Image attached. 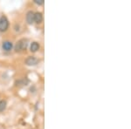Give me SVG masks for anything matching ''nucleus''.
<instances>
[{
  "label": "nucleus",
  "mask_w": 131,
  "mask_h": 129,
  "mask_svg": "<svg viewBox=\"0 0 131 129\" xmlns=\"http://www.w3.org/2000/svg\"><path fill=\"white\" fill-rule=\"evenodd\" d=\"M9 28V20L5 16L0 18V31H5Z\"/></svg>",
  "instance_id": "f03ea898"
},
{
  "label": "nucleus",
  "mask_w": 131,
  "mask_h": 129,
  "mask_svg": "<svg viewBox=\"0 0 131 129\" xmlns=\"http://www.w3.org/2000/svg\"><path fill=\"white\" fill-rule=\"evenodd\" d=\"M25 18H26V22L28 23V24H30V25L32 24V23L34 22V12H33L32 10H29L26 13Z\"/></svg>",
  "instance_id": "20e7f679"
},
{
  "label": "nucleus",
  "mask_w": 131,
  "mask_h": 129,
  "mask_svg": "<svg viewBox=\"0 0 131 129\" xmlns=\"http://www.w3.org/2000/svg\"><path fill=\"white\" fill-rule=\"evenodd\" d=\"M39 47H40V46H39V44L38 43V42H32L31 45V47H30L31 52H37V51L39 49Z\"/></svg>",
  "instance_id": "0eeeda50"
},
{
  "label": "nucleus",
  "mask_w": 131,
  "mask_h": 129,
  "mask_svg": "<svg viewBox=\"0 0 131 129\" xmlns=\"http://www.w3.org/2000/svg\"><path fill=\"white\" fill-rule=\"evenodd\" d=\"M12 43L10 41H8V40H6V41L3 42V44H2V48H3L4 50L6 51V52H9L12 49Z\"/></svg>",
  "instance_id": "39448f33"
},
{
  "label": "nucleus",
  "mask_w": 131,
  "mask_h": 129,
  "mask_svg": "<svg viewBox=\"0 0 131 129\" xmlns=\"http://www.w3.org/2000/svg\"><path fill=\"white\" fill-rule=\"evenodd\" d=\"M42 20H43V15L41 12H34V22L39 24L42 22Z\"/></svg>",
  "instance_id": "423d86ee"
},
{
  "label": "nucleus",
  "mask_w": 131,
  "mask_h": 129,
  "mask_svg": "<svg viewBox=\"0 0 131 129\" xmlns=\"http://www.w3.org/2000/svg\"><path fill=\"white\" fill-rule=\"evenodd\" d=\"M25 62L27 65H36L39 62V60L37 58H35L34 56H30L25 60Z\"/></svg>",
  "instance_id": "7ed1b4c3"
},
{
  "label": "nucleus",
  "mask_w": 131,
  "mask_h": 129,
  "mask_svg": "<svg viewBox=\"0 0 131 129\" xmlns=\"http://www.w3.org/2000/svg\"><path fill=\"white\" fill-rule=\"evenodd\" d=\"M34 3L37 4V5H41L44 4V1L43 0H34Z\"/></svg>",
  "instance_id": "1a4fd4ad"
},
{
  "label": "nucleus",
  "mask_w": 131,
  "mask_h": 129,
  "mask_svg": "<svg viewBox=\"0 0 131 129\" xmlns=\"http://www.w3.org/2000/svg\"><path fill=\"white\" fill-rule=\"evenodd\" d=\"M6 105H7V103H6L5 100H0V113L5 111L6 108Z\"/></svg>",
  "instance_id": "6e6552de"
},
{
  "label": "nucleus",
  "mask_w": 131,
  "mask_h": 129,
  "mask_svg": "<svg viewBox=\"0 0 131 129\" xmlns=\"http://www.w3.org/2000/svg\"><path fill=\"white\" fill-rule=\"evenodd\" d=\"M27 45H28V40L26 39H22L18 40L15 45V50L17 52H21V51H24L26 49Z\"/></svg>",
  "instance_id": "f257e3e1"
}]
</instances>
